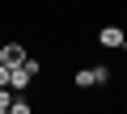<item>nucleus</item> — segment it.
<instances>
[{"mask_svg":"<svg viewBox=\"0 0 127 114\" xmlns=\"http://www.w3.org/2000/svg\"><path fill=\"white\" fill-rule=\"evenodd\" d=\"M76 89H102V85H110V68L106 64H85V68H76Z\"/></svg>","mask_w":127,"mask_h":114,"instance_id":"f257e3e1","label":"nucleus"},{"mask_svg":"<svg viewBox=\"0 0 127 114\" xmlns=\"http://www.w3.org/2000/svg\"><path fill=\"white\" fill-rule=\"evenodd\" d=\"M30 85H34V72H30L26 64H17V68L9 72V89H17V93H26Z\"/></svg>","mask_w":127,"mask_h":114,"instance_id":"20e7f679","label":"nucleus"},{"mask_svg":"<svg viewBox=\"0 0 127 114\" xmlns=\"http://www.w3.org/2000/svg\"><path fill=\"white\" fill-rule=\"evenodd\" d=\"M9 72H13L9 64H0V89H4V85H9Z\"/></svg>","mask_w":127,"mask_h":114,"instance_id":"0eeeda50","label":"nucleus"},{"mask_svg":"<svg viewBox=\"0 0 127 114\" xmlns=\"http://www.w3.org/2000/svg\"><path fill=\"white\" fill-rule=\"evenodd\" d=\"M97 42H102L106 51H123V46H127V34H123L119 25H102V30H97Z\"/></svg>","mask_w":127,"mask_h":114,"instance_id":"f03ea898","label":"nucleus"},{"mask_svg":"<svg viewBox=\"0 0 127 114\" xmlns=\"http://www.w3.org/2000/svg\"><path fill=\"white\" fill-rule=\"evenodd\" d=\"M26 59H30V51H26L21 42H4V46H0V64L17 68V64H26Z\"/></svg>","mask_w":127,"mask_h":114,"instance_id":"7ed1b4c3","label":"nucleus"},{"mask_svg":"<svg viewBox=\"0 0 127 114\" xmlns=\"http://www.w3.org/2000/svg\"><path fill=\"white\" fill-rule=\"evenodd\" d=\"M13 97H17V89H0V114H13Z\"/></svg>","mask_w":127,"mask_h":114,"instance_id":"39448f33","label":"nucleus"},{"mask_svg":"<svg viewBox=\"0 0 127 114\" xmlns=\"http://www.w3.org/2000/svg\"><path fill=\"white\" fill-rule=\"evenodd\" d=\"M13 114H30V101H21V93L13 97Z\"/></svg>","mask_w":127,"mask_h":114,"instance_id":"423d86ee","label":"nucleus"}]
</instances>
